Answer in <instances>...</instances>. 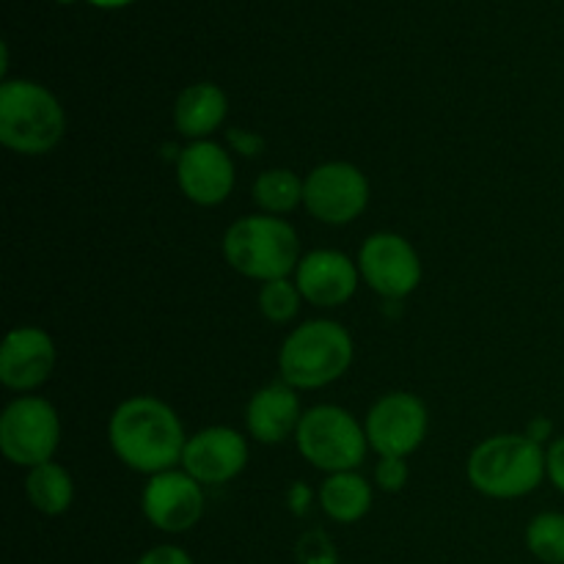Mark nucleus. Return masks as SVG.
<instances>
[{"instance_id": "nucleus-1", "label": "nucleus", "mask_w": 564, "mask_h": 564, "mask_svg": "<svg viewBox=\"0 0 564 564\" xmlns=\"http://www.w3.org/2000/svg\"><path fill=\"white\" fill-rule=\"evenodd\" d=\"M116 457L141 474L171 471L185 455V430L174 408L154 397H132L121 402L108 424Z\"/></svg>"}, {"instance_id": "nucleus-2", "label": "nucleus", "mask_w": 564, "mask_h": 564, "mask_svg": "<svg viewBox=\"0 0 564 564\" xmlns=\"http://www.w3.org/2000/svg\"><path fill=\"white\" fill-rule=\"evenodd\" d=\"M66 132V116L53 91L33 80H3L0 86V143L11 152H53Z\"/></svg>"}, {"instance_id": "nucleus-3", "label": "nucleus", "mask_w": 564, "mask_h": 564, "mask_svg": "<svg viewBox=\"0 0 564 564\" xmlns=\"http://www.w3.org/2000/svg\"><path fill=\"white\" fill-rule=\"evenodd\" d=\"M468 482L490 499H521L540 488L545 452L529 435H494L468 457Z\"/></svg>"}, {"instance_id": "nucleus-4", "label": "nucleus", "mask_w": 564, "mask_h": 564, "mask_svg": "<svg viewBox=\"0 0 564 564\" xmlns=\"http://www.w3.org/2000/svg\"><path fill=\"white\" fill-rule=\"evenodd\" d=\"M352 364V336L334 319H308L292 330L279 352V372L292 389H323Z\"/></svg>"}, {"instance_id": "nucleus-5", "label": "nucleus", "mask_w": 564, "mask_h": 564, "mask_svg": "<svg viewBox=\"0 0 564 564\" xmlns=\"http://www.w3.org/2000/svg\"><path fill=\"white\" fill-rule=\"evenodd\" d=\"M224 257L237 273L268 284L297 270L301 242L286 220L273 215H248L226 231Z\"/></svg>"}, {"instance_id": "nucleus-6", "label": "nucleus", "mask_w": 564, "mask_h": 564, "mask_svg": "<svg viewBox=\"0 0 564 564\" xmlns=\"http://www.w3.org/2000/svg\"><path fill=\"white\" fill-rule=\"evenodd\" d=\"M297 449L314 468L328 474L356 471L367 457V430L336 405H317L303 413L297 424Z\"/></svg>"}, {"instance_id": "nucleus-7", "label": "nucleus", "mask_w": 564, "mask_h": 564, "mask_svg": "<svg viewBox=\"0 0 564 564\" xmlns=\"http://www.w3.org/2000/svg\"><path fill=\"white\" fill-rule=\"evenodd\" d=\"M58 441V413L42 397H20L0 416V449L14 466H44L53 460Z\"/></svg>"}, {"instance_id": "nucleus-8", "label": "nucleus", "mask_w": 564, "mask_h": 564, "mask_svg": "<svg viewBox=\"0 0 564 564\" xmlns=\"http://www.w3.org/2000/svg\"><path fill=\"white\" fill-rule=\"evenodd\" d=\"M303 204L323 224H350L367 209L369 182L352 163H323L303 180Z\"/></svg>"}, {"instance_id": "nucleus-9", "label": "nucleus", "mask_w": 564, "mask_h": 564, "mask_svg": "<svg viewBox=\"0 0 564 564\" xmlns=\"http://www.w3.org/2000/svg\"><path fill=\"white\" fill-rule=\"evenodd\" d=\"M364 430L380 457H408L427 435V408L419 397L394 391L369 408Z\"/></svg>"}, {"instance_id": "nucleus-10", "label": "nucleus", "mask_w": 564, "mask_h": 564, "mask_svg": "<svg viewBox=\"0 0 564 564\" xmlns=\"http://www.w3.org/2000/svg\"><path fill=\"white\" fill-rule=\"evenodd\" d=\"M358 270L378 295L391 297V301L411 295L422 281V262H419L416 248L394 231H378L367 237L358 253Z\"/></svg>"}, {"instance_id": "nucleus-11", "label": "nucleus", "mask_w": 564, "mask_h": 564, "mask_svg": "<svg viewBox=\"0 0 564 564\" xmlns=\"http://www.w3.org/2000/svg\"><path fill=\"white\" fill-rule=\"evenodd\" d=\"M143 516L160 532L180 534L196 527L204 516L202 482L187 471L154 474L143 488Z\"/></svg>"}, {"instance_id": "nucleus-12", "label": "nucleus", "mask_w": 564, "mask_h": 564, "mask_svg": "<svg viewBox=\"0 0 564 564\" xmlns=\"http://www.w3.org/2000/svg\"><path fill=\"white\" fill-rule=\"evenodd\" d=\"M248 463V444L237 430L207 427L187 438L182 466L196 482L224 485L231 482Z\"/></svg>"}, {"instance_id": "nucleus-13", "label": "nucleus", "mask_w": 564, "mask_h": 564, "mask_svg": "<svg viewBox=\"0 0 564 564\" xmlns=\"http://www.w3.org/2000/svg\"><path fill=\"white\" fill-rule=\"evenodd\" d=\"M176 180L182 193L198 207H215L226 202L235 187V165L226 149L213 141H193L176 163Z\"/></svg>"}, {"instance_id": "nucleus-14", "label": "nucleus", "mask_w": 564, "mask_h": 564, "mask_svg": "<svg viewBox=\"0 0 564 564\" xmlns=\"http://www.w3.org/2000/svg\"><path fill=\"white\" fill-rule=\"evenodd\" d=\"M55 367V345L42 328H14L0 347V383L14 391L39 389Z\"/></svg>"}, {"instance_id": "nucleus-15", "label": "nucleus", "mask_w": 564, "mask_h": 564, "mask_svg": "<svg viewBox=\"0 0 564 564\" xmlns=\"http://www.w3.org/2000/svg\"><path fill=\"white\" fill-rule=\"evenodd\" d=\"M295 284L312 306H345L356 295L358 270L347 253L319 248L297 262Z\"/></svg>"}, {"instance_id": "nucleus-16", "label": "nucleus", "mask_w": 564, "mask_h": 564, "mask_svg": "<svg viewBox=\"0 0 564 564\" xmlns=\"http://www.w3.org/2000/svg\"><path fill=\"white\" fill-rule=\"evenodd\" d=\"M301 400L286 383H270L251 397L246 411L248 433L262 444H281L301 424Z\"/></svg>"}, {"instance_id": "nucleus-17", "label": "nucleus", "mask_w": 564, "mask_h": 564, "mask_svg": "<svg viewBox=\"0 0 564 564\" xmlns=\"http://www.w3.org/2000/svg\"><path fill=\"white\" fill-rule=\"evenodd\" d=\"M226 94L215 83H193L176 97L174 121L182 135L193 141H207L209 132L218 130L226 119Z\"/></svg>"}, {"instance_id": "nucleus-18", "label": "nucleus", "mask_w": 564, "mask_h": 564, "mask_svg": "<svg viewBox=\"0 0 564 564\" xmlns=\"http://www.w3.org/2000/svg\"><path fill=\"white\" fill-rule=\"evenodd\" d=\"M323 512L336 523H356L372 507V485L356 471L330 474L319 488Z\"/></svg>"}, {"instance_id": "nucleus-19", "label": "nucleus", "mask_w": 564, "mask_h": 564, "mask_svg": "<svg viewBox=\"0 0 564 564\" xmlns=\"http://www.w3.org/2000/svg\"><path fill=\"white\" fill-rule=\"evenodd\" d=\"M25 494L33 510L44 512V516H61L72 507V496H75V485H72L69 471L58 463H44V466L31 468L25 479Z\"/></svg>"}, {"instance_id": "nucleus-20", "label": "nucleus", "mask_w": 564, "mask_h": 564, "mask_svg": "<svg viewBox=\"0 0 564 564\" xmlns=\"http://www.w3.org/2000/svg\"><path fill=\"white\" fill-rule=\"evenodd\" d=\"M253 202L270 215L295 209L303 202V182L286 169H270L253 182Z\"/></svg>"}, {"instance_id": "nucleus-21", "label": "nucleus", "mask_w": 564, "mask_h": 564, "mask_svg": "<svg viewBox=\"0 0 564 564\" xmlns=\"http://www.w3.org/2000/svg\"><path fill=\"white\" fill-rule=\"evenodd\" d=\"M527 545L540 562L564 564V516L540 512L527 529Z\"/></svg>"}, {"instance_id": "nucleus-22", "label": "nucleus", "mask_w": 564, "mask_h": 564, "mask_svg": "<svg viewBox=\"0 0 564 564\" xmlns=\"http://www.w3.org/2000/svg\"><path fill=\"white\" fill-rule=\"evenodd\" d=\"M301 297L303 295L297 284H290L286 279H275L262 284V290H259V308H262L270 323H286L301 308Z\"/></svg>"}, {"instance_id": "nucleus-23", "label": "nucleus", "mask_w": 564, "mask_h": 564, "mask_svg": "<svg viewBox=\"0 0 564 564\" xmlns=\"http://www.w3.org/2000/svg\"><path fill=\"white\" fill-rule=\"evenodd\" d=\"M375 482L378 488L397 494V490L405 488L408 482V466L405 457H380L378 468H375Z\"/></svg>"}, {"instance_id": "nucleus-24", "label": "nucleus", "mask_w": 564, "mask_h": 564, "mask_svg": "<svg viewBox=\"0 0 564 564\" xmlns=\"http://www.w3.org/2000/svg\"><path fill=\"white\" fill-rule=\"evenodd\" d=\"M135 564H193L191 554L176 545H154Z\"/></svg>"}, {"instance_id": "nucleus-25", "label": "nucleus", "mask_w": 564, "mask_h": 564, "mask_svg": "<svg viewBox=\"0 0 564 564\" xmlns=\"http://www.w3.org/2000/svg\"><path fill=\"white\" fill-rule=\"evenodd\" d=\"M545 474L556 490L564 494V438H556L545 452Z\"/></svg>"}, {"instance_id": "nucleus-26", "label": "nucleus", "mask_w": 564, "mask_h": 564, "mask_svg": "<svg viewBox=\"0 0 564 564\" xmlns=\"http://www.w3.org/2000/svg\"><path fill=\"white\" fill-rule=\"evenodd\" d=\"M549 433H551V424L545 422V419H538V422L532 424V430H529L527 435H529V438H534V441H538V444H540V441H543Z\"/></svg>"}, {"instance_id": "nucleus-27", "label": "nucleus", "mask_w": 564, "mask_h": 564, "mask_svg": "<svg viewBox=\"0 0 564 564\" xmlns=\"http://www.w3.org/2000/svg\"><path fill=\"white\" fill-rule=\"evenodd\" d=\"M91 6H97V9H124V6L135 3V0H88Z\"/></svg>"}, {"instance_id": "nucleus-28", "label": "nucleus", "mask_w": 564, "mask_h": 564, "mask_svg": "<svg viewBox=\"0 0 564 564\" xmlns=\"http://www.w3.org/2000/svg\"><path fill=\"white\" fill-rule=\"evenodd\" d=\"M58 3H72V0H58Z\"/></svg>"}]
</instances>
